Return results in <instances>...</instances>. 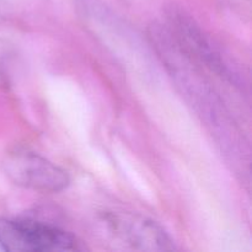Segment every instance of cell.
I'll list each match as a JSON object with an SVG mask.
<instances>
[{
  "mask_svg": "<svg viewBox=\"0 0 252 252\" xmlns=\"http://www.w3.org/2000/svg\"><path fill=\"white\" fill-rule=\"evenodd\" d=\"M4 172L15 185L41 193H58L70 184L65 170L27 149H14L2 161Z\"/></svg>",
  "mask_w": 252,
  "mask_h": 252,
  "instance_id": "cell-4",
  "label": "cell"
},
{
  "mask_svg": "<svg viewBox=\"0 0 252 252\" xmlns=\"http://www.w3.org/2000/svg\"><path fill=\"white\" fill-rule=\"evenodd\" d=\"M166 25L174 41L194 64L202 65L209 71L224 79L236 88L244 86V80L234 65L229 63L219 47L192 19L191 15L176 5L165 10Z\"/></svg>",
  "mask_w": 252,
  "mask_h": 252,
  "instance_id": "cell-1",
  "label": "cell"
},
{
  "mask_svg": "<svg viewBox=\"0 0 252 252\" xmlns=\"http://www.w3.org/2000/svg\"><path fill=\"white\" fill-rule=\"evenodd\" d=\"M100 224L108 238L125 248L140 251L175 250V241L153 219L129 212L110 211L100 214Z\"/></svg>",
  "mask_w": 252,
  "mask_h": 252,
  "instance_id": "cell-3",
  "label": "cell"
},
{
  "mask_svg": "<svg viewBox=\"0 0 252 252\" xmlns=\"http://www.w3.org/2000/svg\"><path fill=\"white\" fill-rule=\"evenodd\" d=\"M0 246L12 252L79 251L85 246L75 235L43 221L0 218Z\"/></svg>",
  "mask_w": 252,
  "mask_h": 252,
  "instance_id": "cell-2",
  "label": "cell"
}]
</instances>
